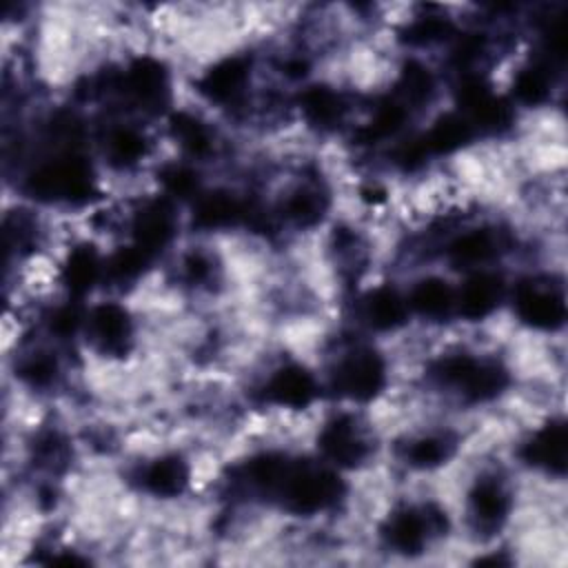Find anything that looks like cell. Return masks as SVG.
<instances>
[{
    "label": "cell",
    "mask_w": 568,
    "mask_h": 568,
    "mask_svg": "<svg viewBox=\"0 0 568 568\" xmlns=\"http://www.w3.org/2000/svg\"><path fill=\"white\" fill-rule=\"evenodd\" d=\"M435 93V75L433 71L417 58L404 60L397 75V95L408 109L410 104H424Z\"/></svg>",
    "instance_id": "cell-29"
},
{
    "label": "cell",
    "mask_w": 568,
    "mask_h": 568,
    "mask_svg": "<svg viewBox=\"0 0 568 568\" xmlns=\"http://www.w3.org/2000/svg\"><path fill=\"white\" fill-rule=\"evenodd\" d=\"M457 38V27L442 13L413 16L402 29L397 40L410 49H428Z\"/></svg>",
    "instance_id": "cell-24"
},
{
    "label": "cell",
    "mask_w": 568,
    "mask_h": 568,
    "mask_svg": "<svg viewBox=\"0 0 568 568\" xmlns=\"http://www.w3.org/2000/svg\"><path fill=\"white\" fill-rule=\"evenodd\" d=\"M151 255L135 246L133 242L118 248L109 260H104V277L113 284H131L142 277L146 266L151 264Z\"/></svg>",
    "instance_id": "cell-31"
},
{
    "label": "cell",
    "mask_w": 568,
    "mask_h": 568,
    "mask_svg": "<svg viewBox=\"0 0 568 568\" xmlns=\"http://www.w3.org/2000/svg\"><path fill=\"white\" fill-rule=\"evenodd\" d=\"M501 246H504V242H501L499 231H495V229H468L464 233H457L448 242L446 255L457 266L475 268V266L486 264L488 260H493L499 253Z\"/></svg>",
    "instance_id": "cell-19"
},
{
    "label": "cell",
    "mask_w": 568,
    "mask_h": 568,
    "mask_svg": "<svg viewBox=\"0 0 568 568\" xmlns=\"http://www.w3.org/2000/svg\"><path fill=\"white\" fill-rule=\"evenodd\" d=\"M162 189L166 191V197L175 200H195L202 189H200V175L184 164H171L164 166L160 173Z\"/></svg>",
    "instance_id": "cell-32"
},
{
    "label": "cell",
    "mask_w": 568,
    "mask_h": 568,
    "mask_svg": "<svg viewBox=\"0 0 568 568\" xmlns=\"http://www.w3.org/2000/svg\"><path fill=\"white\" fill-rule=\"evenodd\" d=\"M515 313L535 331H557L566 322V295L559 284L528 277L515 286Z\"/></svg>",
    "instance_id": "cell-6"
},
{
    "label": "cell",
    "mask_w": 568,
    "mask_h": 568,
    "mask_svg": "<svg viewBox=\"0 0 568 568\" xmlns=\"http://www.w3.org/2000/svg\"><path fill=\"white\" fill-rule=\"evenodd\" d=\"M552 78L550 67L544 62H532L521 67L513 78V98L526 106H541L550 100Z\"/></svg>",
    "instance_id": "cell-28"
},
{
    "label": "cell",
    "mask_w": 568,
    "mask_h": 568,
    "mask_svg": "<svg viewBox=\"0 0 568 568\" xmlns=\"http://www.w3.org/2000/svg\"><path fill=\"white\" fill-rule=\"evenodd\" d=\"M344 495V481L337 473L293 459L275 499L293 515H315L335 506Z\"/></svg>",
    "instance_id": "cell-2"
},
{
    "label": "cell",
    "mask_w": 568,
    "mask_h": 568,
    "mask_svg": "<svg viewBox=\"0 0 568 568\" xmlns=\"http://www.w3.org/2000/svg\"><path fill=\"white\" fill-rule=\"evenodd\" d=\"M169 131L173 140L193 158H204L213 149L209 126L189 111H175L169 118Z\"/></svg>",
    "instance_id": "cell-30"
},
{
    "label": "cell",
    "mask_w": 568,
    "mask_h": 568,
    "mask_svg": "<svg viewBox=\"0 0 568 568\" xmlns=\"http://www.w3.org/2000/svg\"><path fill=\"white\" fill-rule=\"evenodd\" d=\"M410 315L406 295L395 286L382 284L364 297V317L375 331H395L406 324Z\"/></svg>",
    "instance_id": "cell-20"
},
{
    "label": "cell",
    "mask_w": 568,
    "mask_h": 568,
    "mask_svg": "<svg viewBox=\"0 0 568 568\" xmlns=\"http://www.w3.org/2000/svg\"><path fill=\"white\" fill-rule=\"evenodd\" d=\"M18 377L31 388H47L58 377V362L51 353H31L18 364Z\"/></svg>",
    "instance_id": "cell-33"
},
{
    "label": "cell",
    "mask_w": 568,
    "mask_h": 568,
    "mask_svg": "<svg viewBox=\"0 0 568 568\" xmlns=\"http://www.w3.org/2000/svg\"><path fill=\"white\" fill-rule=\"evenodd\" d=\"M213 271H215L213 260L206 253H202V251H191L182 260V277L191 286L206 284L213 277Z\"/></svg>",
    "instance_id": "cell-35"
},
{
    "label": "cell",
    "mask_w": 568,
    "mask_h": 568,
    "mask_svg": "<svg viewBox=\"0 0 568 568\" xmlns=\"http://www.w3.org/2000/svg\"><path fill=\"white\" fill-rule=\"evenodd\" d=\"M473 138L475 126L459 111L442 113L422 135L430 155H450L470 144Z\"/></svg>",
    "instance_id": "cell-21"
},
{
    "label": "cell",
    "mask_w": 568,
    "mask_h": 568,
    "mask_svg": "<svg viewBox=\"0 0 568 568\" xmlns=\"http://www.w3.org/2000/svg\"><path fill=\"white\" fill-rule=\"evenodd\" d=\"M193 202V226L200 231H224L246 224L251 211L248 200H242L226 189L200 193Z\"/></svg>",
    "instance_id": "cell-13"
},
{
    "label": "cell",
    "mask_w": 568,
    "mask_h": 568,
    "mask_svg": "<svg viewBox=\"0 0 568 568\" xmlns=\"http://www.w3.org/2000/svg\"><path fill=\"white\" fill-rule=\"evenodd\" d=\"M24 186L42 202L82 204L93 195V173L84 158L69 153L36 166Z\"/></svg>",
    "instance_id": "cell-3"
},
{
    "label": "cell",
    "mask_w": 568,
    "mask_h": 568,
    "mask_svg": "<svg viewBox=\"0 0 568 568\" xmlns=\"http://www.w3.org/2000/svg\"><path fill=\"white\" fill-rule=\"evenodd\" d=\"M300 111L306 118L308 124H315L320 129L335 126L342 122L346 113V102L342 93H337L333 87L326 84H311L306 87L297 98Z\"/></svg>",
    "instance_id": "cell-23"
},
{
    "label": "cell",
    "mask_w": 568,
    "mask_h": 568,
    "mask_svg": "<svg viewBox=\"0 0 568 568\" xmlns=\"http://www.w3.org/2000/svg\"><path fill=\"white\" fill-rule=\"evenodd\" d=\"M382 535L386 539V544L404 555H417L424 550L428 537L433 535V528L428 524V515H426V506L422 508H399L395 510L384 528Z\"/></svg>",
    "instance_id": "cell-17"
},
{
    "label": "cell",
    "mask_w": 568,
    "mask_h": 568,
    "mask_svg": "<svg viewBox=\"0 0 568 568\" xmlns=\"http://www.w3.org/2000/svg\"><path fill=\"white\" fill-rule=\"evenodd\" d=\"M91 344L109 357H122L133 346V320L126 306L118 302L95 304L84 320Z\"/></svg>",
    "instance_id": "cell-7"
},
{
    "label": "cell",
    "mask_w": 568,
    "mask_h": 568,
    "mask_svg": "<svg viewBox=\"0 0 568 568\" xmlns=\"http://www.w3.org/2000/svg\"><path fill=\"white\" fill-rule=\"evenodd\" d=\"M328 209V195L317 184L293 189L282 202V215L297 229H313L322 222Z\"/></svg>",
    "instance_id": "cell-25"
},
{
    "label": "cell",
    "mask_w": 568,
    "mask_h": 568,
    "mask_svg": "<svg viewBox=\"0 0 568 568\" xmlns=\"http://www.w3.org/2000/svg\"><path fill=\"white\" fill-rule=\"evenodd\" d=\"M115 89L140 111L160 113L171 100V75L155 55H135L126 69L115 75Z\"/></svg>",
    "instance_id": "cell-4"
},
{
    "label": "cell",
    "mask_w": 568,
    "mask_h": 568,
    "mask_svg": "<svg viewBox=\"0 0 568 568\" xmlns=\"http://www.w3.org/2000/svg\"><path fill=\"white\" fill-rule=\"evenodd\" d=\"M457 450V437L453 433H426L406 446L404 459L417 470H433L446 464Z\"/></svg>",
    "instance_id": "cell-26"
},
{
    "label": "cell",
    "mask_w": 568,
    "mask_h": 568,
    "mask_svg": "<svg viewBox=\"0 0 568 568\" xmlns=\"http://www.w3.org/2000/svg\"><path fill=\"white\" fill-rule=\"evenodd\" d=\"M175 235V213L169 197L142 204L131 220L133 244L155 257L164 251Z\"/></svg>",
    "instance_id": "cell-11"
},
{
    "label": "cell",
    "mask_w": 568,
    "mask_h": 568,
    "mask_svg": "<svg viewBox=\"0 0 568 568\" xmlns=\"http://www.w3.org/2000/svg\"><path fill=\"white\" fill-rule=\"evenodd\" d=\"M430 375L437 384L455 388L470 404L493 402L510 384V373L501 362L475 357L468 353L439 357L430 366Z\"/></svg>",
    "instance_id": "cell-1"
},
{
    "label": "cell",
    "mask_w": 568,
    "mask_h": 568,
    "mask_svg": "<svg viewBox=\"0 0 568 568\" xmlns=\"http://www.w3.org/2000/svg\"><path fill=\"white\" fill-rule=\"evenodd\" d=\"M410 313L435 320L444 317L455 308V288L437 275H428L417 280L406 295Z\"/></svg>",
    "instance_id": "cell-22"
},
{
    "label": "cell",
    "mask_w": 568,
    "mask_h": 568,
    "mask_svg": "<svg viewBox=\"0 0 568 568\" xmlns=\"http://www.w3.org/2000/svg\"><path fill=\"white\" fill-rule=\"evenodd\" d=\"M84 320H87V313H82L73 302H67L51 313L49 331H51V335H58L60 339H69L80 328H84Z\"/></svg>",
    "instance_id": "cell-34"
},
{
    "label": "cell",
    "mask_w": 568,
    "mask_h": 568,
    "mask_svg": "<svg viewBox=\"0 0 568 568\" xmlns=\"http://www.w3.org/2000/svg\"><path fill=\"white\" fill-rule=\"evenodd\" d=\"M102 277L104 260L89 242L75 244L60 266V282L73 297H84Z\"/></svg>",
    "instance_id": "cell-18"
},
{
    "label": "cell",
    "mask_w": 568,
    "mask_h": 568,
    "mask_svg": "<svg viewBox=\"0 0 568 568\" xmlns=\"http://www.w3.org/2000/svg\"><path fill=\"white\" fill-rule=\"evenodd\" d=\"M513 497L501 479L497 477H479L468 490V510L477 524V528L495 530L510 515Z\"/></svg>",
    "instance_id": "cell-16"
},
{
    "label": "cell",
    "mask_w": 568,
    "mask_h": 568,
    "mask_svg": "<svg viewBox=\"0 0 568 568\" xmlns=\"http://www.w3.org/2000/svg\"><path fill=\"white\" fill-rule=\"evenodd\" d=\"M521 459L548 475L561 477L568 459V430L564 419H550L537 428L519 450Z\"/></svg>",
    "instance_id": "cell-12"
},
{
    "label": "cell",
    "mask_w": 568,
    "mask_h": 568,
    "mask_svg": "<svg viewBox=\"0 0 568 568\" xmlns=\"http://www.w3.org/2000/svg\"><path fill=\"white\" fill-rule=\"evenodd\" d=\"M386 382H388L386 359L368 346L348 351L344 357H339L333 373L335 390L353 402L375 399L384 390Z\"/></svg>",
    "instance_id": "cell-5"
},
{
    "label": "cell",
    "mask_w": 568,
    "mask_h": 568,
    "mask_svg": "<svg viewBox=\"0 0 568 568\" xmlns=\"http://www.w3.org/2000/svg\"><path fill=\"white\" fill-rule=\"evenodd\" d=\"M317 450L339 468H357L371 455V444L353 415H335L317 433Z\"/></svg>",
    "instance_id": "cell-8"
},
{
    "label": "cell",
    "mask_w": 568,
    "mask_h": 568,
    "mask_svg": "<svg viewBox=\"0 0 568 568\" xmlns=\"http://www.w3.org/2000/svg\"><path fill=\"white\" fill-rule=\"evenodd\" d=\"M251 80V58L242 53L224 55L213 62L195 82L197 93L213 104H231L240 100Z\"/></svg>",
    "instance_id": "cell-9"
},
{
    "label": "cell",
    "mask_w": 568,
    "mask_h": 568,
    "mask_svg": "<svg viewBox=\"0 0 568 568\" xmlns=\"http://www.w3.org/2000/svg\"><path fill=\"white\" fill-rule=\"evenodd\" d=\"M149 151L146 138L133 129V126H115L109 131L104 140V155L111 166L115 169H129L135 166L140 160H144Z\"/></svg>",
    "instance_id": "cell-27"
},
{
    "label": "cell",
    "mask_w": 568,
    "mask_h": 568,
    "mask_svg": "<svg viewBox=\"0 0 568 568\" xmlns=\"http://www.w3.org/2000/svg\"><path fill=\"white\" fill-rule=\"evenodd\" d=\"M191 481V466L178 453H164L140 470V486L144 493L158 499L180 497Z\"/></svg>",
    "instance_id": "cell-15"
},
{
    "label": "cell",
    "mask_w": 568,
    "mask_h": 568,
    "mask_svg": "<svg viewBox=\"0 0 568 568\" xmlns=\"http://www.w3.org/2000/svg\"><path fill=\"white\" fill-rule=\"evenodd\" d=\"M504 297V282L497 273L475 271L455 291V308L468 322H479L495 313Z\"/></svg>",
    "instance_id": "cell-14"
},
{
    "label": "cell",
    "mask_w": 568,
    "mask_h": 568,
    "mask_svg": "<svg viewBox=\"0 0 568 568\" xmlns=\"http://www.w3.org/2000/svg\"><path fill=\"white\" fill-rule=\"evenodd\" d=\"M317 395L320 386L315 375L306 366L295 362L275 368L264 384V399L288 410L308 408L317 399Z\"/></svg>",
    "instance_id": "cell-10"
}]
</instances>
